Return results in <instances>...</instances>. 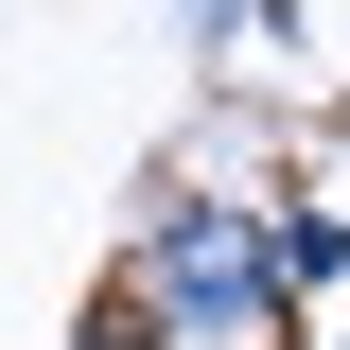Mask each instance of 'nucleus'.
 Instances as JSON below:
<instances>
[{"label":"nucleus","mask_w":350,"mask_h":350,"mask_svg":"<svg viewBox=\"0 0 350 350\" xmlns=\"http://www.w3.org/2000/svg\"><path fill=\"white\" fill-rule=\"evenodd\" d=\"M123 298L175 350H298L280 315V245H262V175H158V211L123 245Z\"/></svg>","instance_id":"1"},{"label":"nucleus","mask_w":350,"mask_h":350,"mask_svg":"<svg viewBox=\"0 0 350 350\" xmlns=\"http://www.w3.org/2000/svg\"><path fill=\"white\" fill-rule=\"evenodd\" d=\"M262 245H280V315H333L350 298V211L333 193H262Z\"/></svg>","instance_id":"2"},{"label":"nucleus","mask_w":350,"mask_h":350,"mask_svg":"<svg viewBox=\"0 0 350 350\" xmlns=\"http://www.w3.org/2000/svg\"><path fill=\"white\" fill-rule=\"evenodd\" d=\"M70 350H175V333H158V315H140V298H123V280H105V298H88V315H70Z\"/></svg>","instance_id":"3"},{"label":"nucleus","mask_w":350,"mask_h":350,"mask_svg":"<svg viewBox=\"0 0 350 350\" xmlns=\"http://www.w3.org/2000/svg\"><path fill=\"white\" fill-rule=\"evenodd\" d=\"M315 350H350V333H315Z\"/></svg>","instance_id":"4"}]
</instances>
